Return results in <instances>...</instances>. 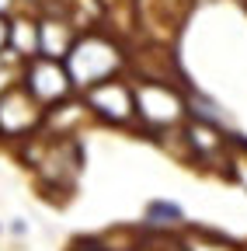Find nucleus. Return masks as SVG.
Returning <instances> with one entry per match:
<instances>
[{
  "instance_id": "2",
  "label": "nucleus",
  "mask_w": 247,
  "mask_h": 251,
  "mask_svg": "<svg viewBox=\"0 0 247 251\" xmlns=\"http://www.w3.org/2000/svg\"><path fill=\"white\" fill-rule=\"evenodd\" d=\"M73 251H112V248H101L98 241H80V244H77Z\"/></svg>"
},
{
  "instance_id": "1",
  "label": "nucleus",
  "mask_w": 247,
  "mask_h": 251,
  "mask_svg": "<svg viewBox=\"0 0 247 251\" xmlns=\"http://www.w3.org/2000/svg\"><path fill=\"white\" fill-rule=\"evenodd\" d=\"M143 220L150 227H178V224H184V209L171 199H153V202H146Z\"/></svg>"
}]
</instances>
